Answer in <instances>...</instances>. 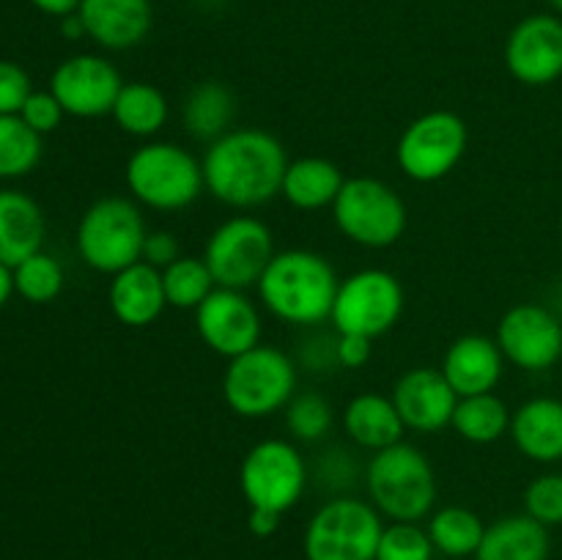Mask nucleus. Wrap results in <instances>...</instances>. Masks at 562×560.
I'll use <instances>...</instances> for the list:
<instances>
[{
	"mask_svg": "<svg viewBox=\"0 0 562 560\" xmlns=\"http://www.w3.org/2000/svg\"><path fill=\"white\" fill-rule=\"evenodd\" d=\"M234 121V93L223 82H201L190 91L184 102V126L198 141L214 143L231 132Z\"/></svg>",
	"mask_w": 562,
	"mask_h": 560,
	"instance_id": "27",
	"label": "nucleus"
},
{
	"mask_svg": "<svg viewBox=\"0 0 562 560\" xmlns=\"http://www.w3.org/2000/svg\"><path fill=\"white\" fill-rule=\"evenodd\" d=\"M305 483V459L289 439H261L247 450L239 467V486L250 508L285 514L300 503Z\"/></svg>",
	"mask_w": 562,
	"mask_h": 560,
	"instance_id": "10",
	"label": "nucleus"
},
{
	"mask_svg": "<svg viewBox=\"0 0 562 560\" xmlns=\"http://www.w3.org/2000/svg\"><path fill=\"white\" fill-rule=\"evenodd\" d=\"M14 291L20 296H25L27 302H53L55 296L64 289V269L47 253H33L31 258H25L22 264H16L14 269Z\"/></svg>",
	"mask_w": 562,
	"mask_h": 560,
	"instance_id": "32",
	"label": "nucleus"
},
{
	"mask_svg": "<svg viewBox=\"0 0 562 560\" xmlns=\"http://www.w3.org/2000/svg\"><path fill=\"white\" fill-rule=\"evenodd\" d=\"M344 428L357 445L373 450V453L404 443L406 432L393 399L382 393L355 395L344 410Z\"/></svg>",
	"mask_w": 562,
	"mask_h": 560,
	"instance_id": "23",
	"label": "nucleus"
},
{
	"mask_svg": "<svg viewBox=\"0 0 562 560\" xmlns=\"http://www.w3.org/2000/svg\"><path fill=\"white\" fill-rule=\"evenodd\" d=\"M11 294H14V272H11V267L0 264V307L9 302Z\"/></svg>",
	"mask_w": 562,
	"mask_h": 560,
	"instance_id": "42",
	"label": "nucleus"
},
{
	"mask_svg": "<svg viewBox=\"0 0 562 560\" xmlns=\"http://www.w3.org/2000/svg\"><path fill=\"white\" fill-rule=\"evenodd\" d=\"M344 173L335 163L324 157H302L289 163L283 176V190L280 195L302 212H318V209L333 206L344 187Z\"/></svg>",
	"mask_w": 562,
	"mask_h": 560,
	"instance_id": "25",
	"label": "nucleus"
},
{
	"mask_svg": "<svg viewBox=\"0 0 562 560\" xmlns=\"http://www.w3.org/2000/svg\"><path fill=\"white\" fill-rule=\"evenodd\" d=\"M373 340L366 335H338L335 340V360L340 368H362L371 360Z\"/></svg>",
	"mask_w": 562,
	"mask_h": 560,
	"instance_id": "39",
	"label": "nucleus"
},
{
	"mask_svg": "<svg viewBox=\"0 0 562 560\" xmlns=\"http://www.w3.org/2000/svg\"><path fill=\"white\" fill-rule=\"evenodd\" d=\"M393 404L398 410L401 421L412 432L431 434L453 423L459 395L445 379L442 368H412L398 379L393 390Z\"/></svg>",
	"mask_w": 562,
	"mask_h": 560,
	"instance_id": "17",
	"label": "nucleus"
},
{
	"mask_svg": "<svg viewBox=\"0 0 562 560\" xmlns=\"http://www.w3.org/2000/svg\"><path fill=\"white\" fill-rule=\"evenodd\" d=\"M404 313V285L387 269H360L340 280L333 316L338 335H366L376 340L390 333Z\"/></svg>",
	"mask_w": 562,
	"mask_h": 560,
	"instance_id": "9",
	"label": "nucleus"
},
{
	"mask_svg": "<svg viewBox=\"0 0 562 560\" xmlns=\"http://www.w3.org/2000/svg\"><path fill=\"white\" fill-rule=\"evenodd\" d=\"M510 437L532 461L552 464L562 459V401L530 399L510 415Z\"/></svg>",
	"mask_w": 562,
	"mask_h": 560,
	"instance_id": "21",
	"label": "nucleus"
},
{
	"mask_svg": "<svg viewBox=\"0 0 562 560\" xmlns=\"http://www.w3.org/2000/svg\"><path fill=\"white\" fill-rule=\"evenodd\" d=\"M121 86L124 80L119 69L102 55L88 53L66 58L49 80V91L55 93L64 113L77 119H99L113 113Z\"/></svg>",
	"mask_w": 562,
	"mask_h": 560,
	"instance_id": "15",
	"label": "nucleus"
},
{
	"mask_svg": "<svg viewBox=\"0 0 562 560\" xmlns=\"http://www.w3.org/2000/svg\"><path fill=\"white\" fill-rule=\"evenodd\" d=\"M195 329L214 355L234 360L261 344V313L245 291L217 285L195 307Z\"/></svg>",
	"mask_w": 562,
	"mask_h": 560,
	"instance_id": "13",
	"label": "nucleus"
},
{
	"mask_svg": "<svg viewBox=\"0 0 562 560\" xmlns=\"http://www.w3.org/2000/svg\"><path fill=\"white\" fill-rule=\"evenodd\" d=\"M434 541L417 522H393L384 527L376 547V560H434Z\"/></svg>",
	"mask_w": 562,
	"mask_h": 560,
	"instance_id": "34",
	"label": "nucleus"
},
{
	"mask_svg": "<svg viewBox=\"0 0 562 560\" xmlns=\"http://www.w3.org/2000/svg\"><path fill=\"white\" fill-rule=\"evenodd\" d=\"M470 132L461 115L450 110H431L412 121L398 137L395 159L409 179L420 184L445 179L464 159Z\"/></svg>",
	"mask_w": 562,
	"mask_h": 560,
	"instance_id": "12",
	"label": "nucleus"
},
{
	"mask_svg": "<svg viewBox=\"0 0 562 560\" xmlns=\"http://www.w3.org/2000/svg\"><path fill=\"white\" fill-rule=\"evenodd\" d=\"M560 231H562V220H560Z\"/></svg>",
	"mask_w": 562,
	"mask_h": 560,
	"instance_id": "45",
	"label": "nucleus"
},
{
	"mask_svg": "<svg viewBox=\"0 0 562 560\" xmlns=\"http://www.w3.org/2000/svg\"><path fill=\"white\" fill-rule=\"evenodd\" d=\"M108 302L113 316L126 327H148L162 316L168 296H165L162 272L146 261H137L132 267L113 275L108 291Z\"/></svg>",
	"mask_w": 562,
	"mask_h": 560,
	"instance_id": "20",
	"label": "nucleus"
},
{
	"mask_svg": "<svg viewBox=\"0 0 562 560\" xmlns=\"http://www.w3.org/2000/svg\"><path fill=\"white\" fill-rule=\"evenodd\" d=\"M162 285L168 305L179 307V311H195L217 289L212 269L206 267L203 258L195 256H179L170 267H165Z\"/></svg>",
	"mask_w": 562,
	"mask_h": 560,
	"instance_id": "30",
	"label": "nucleus"
},
{
	"mask_svg": "<svg viewBox=\"0 0 562 560\" xmlns=\"http://www.w3.org/2000/svg\"><path fill=\"white\" fill-rule=\"evenodd\" d=\"M201 165L206 190L217 201L234 209H256L280 195L289 154L269 132L241 126L209 143Z\"/></svg>",
	"mask_w": 562,
	"mask_h": 560,
	"instance_id": "1",
	"label": "nucleus"
},
{
	"mask_svg": "<svg viewBox=\"0 0 562 560\" xmlns=\"http://www.w3.org/2000/svg\"><path fill=\"white\" fill-rule=\"evenodd\" d=\"M505 357L497 340L486 335H461L448 346L442 360V373L459 399L467 395L494 393L503 379Z\"/></svg>",
	"mask_w": 562,
	"mask_h": 560,
	"instance_id": "19",
	"label": "nucleus"
},
{
	"mask_svg": "<svg viewBox=\"0 0 562 560\" xmlns=\"http://www.w3.org/2000/svg\"><path fill=\"white\" fill-rule=\"evenodd\" d=\"M146 220L130 198H99L77 225V250L91 269L115 275L143 258Z\"/></svg>",
	"mask_w": 562,
	"mask_h": 560,
	"instance_id": "5",
	"label": "nucleus"
},
{
	"mask_svg": "<svg viewBox=\"0 0 562 560\" xmlns=\"http://www.w3.org/2000/svg\"><path fill=\"white\" fill-rule=\"evenodd\" d=\"M126 187L132 198L157 212H179L198 201L206 181L203 165L184 146L151 141L126 163Z\"/></svg>",
	"mask_w": 562,
	"mask_h": 560,
	"instance_id": "4",
	"label": "nucleus"
},
{
	"mask_svg": "<svg viewBox=\"0 0 562 560\" xmlns=\"http://www.w3.org/2000/svg\"><path fill=\"white\" fill-rule=\"evenodd\" d=\"M64 115V108H60V102L55 99L53 91H33L20 110V119L25 121L33 132H38V135H47V132L58 130Z\"/></svg>",
	"mask_w": 562,
	"mask_h": 560,
	"instance_id": "36",
	"label": "nucleus"
},
{
	"mask_svg": "<svg viewBox=\"0 0 562 560\" xmlns=\"http://www.w3.org/2000/svg\"><path fill=\"white\" fill-rule=\"evenodd\" d=\"M338 275L333 264L313 250L274 253L272 264L258 280V294L263 307L280 322L322 324L333 316Z\"/></svg>",
	"mask_w": 562,
	"mask_h": 560,
	"instance_id": "2",
	"label": "nucleus"
},
{
	"mask_svg": "<svg viewBox=\"0 0 562 560\" xmlns=\"http://www.w3.org/2000/svg\"><path fill=\"white\" fill-rule=\"evenodd\" d=\"M486 525L475 511L464 508V505H448L439 508L428 522V536H431L434 549L448 558H467L475 555L483 541Z\"/></svg>",
	"mask_w": 562,
	"mask_h": 560,
	"instance_id": "29",
	"label": "nucleus"
},
{
	"mask_svg": "<svg viewBox=\"0 0 562 560\" xmlns=\"http://www.w3.org/2000/svg\"><path fill=\"white\" fill-rule=\"evenodd\" d=\"M33 5H36L42 14H49V16H69V14H77V9H80V0H31Z\"/></svg>",
	"mask_w": 562,
	"mask_h": 560,
	"instance_id": "41",
	"label": "nucleus"
},
{
	"mask_svg": "<svg viewBox=\"0 0 562 560\" xmlns=\"http://www.w3.org/2000/svg\"><path fill=\"white\" fill-rule=\"evenodd\" d=\"M179 256V242H176L173 234H168V231H148L140 261L151 264V267H157L159 272H162V269L170 267Z\"/></svg>",
	"mask_w": 562,
	"mask_h": 560,
	"instance_id": "38",
	"label": "nucleus"
},
{
	"mask_svg": "<svg viewBox=\"0 0 562 560\" xmlns=\"http://www.w3.org/2000/svg\"><path fill=\"white\" fill-rule=\"evenodd\" d=\"M333 217L349 242L371 250L395 245L406 231V203L382 179H346L333 203Z\"/></svg>",
	"mask_w": 562,
	"mask_h": 560,
	"instance_id": "7",
	"label": "nucleus"
},
{
	"mask_svg": "<svg viewBox=\"0 0 562 560\" xmlns=\"http://www.w3.org/2000/svg\"><path fill=\"white\" fill-rule=\"evenodd\" d=\"M272 258V231L267 223H261L258 217H247V214L217 225L203 250V261L212 269L214 283L239 291L258 285Z\"/></svg>",
	"mask_w": 562,
	"mask_h": 560,
	"instance_id": "11",
	"label": "nucleus"
},
{
	"mask_svg": "<svg viewBox=\"0 0 562 560\" xmlns=\"http://www.w3.org/2000/svg\"><path fill=\"white\" fill-rule=\"evenodd\" d=\"M60 33H64L66 38H80V36H86V27H82L80 16L69 14L60 20Z\"/></svg>",
	"mask_w": 562,
	"mask_h": 560,
	"instance_id": "43",
	"label": "nucleus"
},
{
	"mask_svg": "<svg viewBox=\"0 0 562 560\" xmlns=\"http://www.w3.org/2000/svg\"><path fill=\"white\" fill-rule=\"evenodd\" d=\"M549 3H552V9L558 11V14H562V0H549Z\"/></svg>",
	"mask_w": 562,
	"mask_h": 560,
	"instance_id": "44",
	"label": "nucleus"
},
{
	"mask_svg": "<svg viewBox=\"0 0 562 560\" xmlns=\"http://www.w3.org/2000/svg\"><path fill=\"white\" fill-rule=\"evenodd\" d=\"M366 486L373 508L393 522H420L437 503V472L415 445H390L368 461Z\"/></svg>",
	"mask_w": 562,
	"mask_h": 560,
	"instance_id": "3",
	"label": "nucleus"
},
{
	"mask_svg": "<svg viewBox=\"0 0 562 560\" xmlns=\"http://www.w3.org/2000/svg\"><path fill=\"white\" fill-rule=\"evenodd\" d=\"M549 530L530 514L497 519L486 527L475 560H547Z\"/></svg>",
	"mask_w": 562,
	"mask_h": 560,
	"instance_id": "24",
	"label": "nucleus"
},
{
	"mask_svg": "<svg viewBox=\"0 0 562 560\" xmlns=\"http://www.w3.org/2000/svg\"><path fill=\"white\" fill-rule=\"evenodd\" d=\"M497 346L503 357L525 371H547L562 357V324L549 307L521 302L497 324Z\"/></svg>",
	"mask_w": 562,
	"mask_h": 560,
	"instance_id": "14",
	"label": "nucleus"
},
{
	"mask_svg": "<svg viewBox=\"0 0 562 560\" xmlns=\"http://www.w3.org/2000/svg\"><path fill=\"white\" fill-rule=\"evenodd\" d=\"M525 508L541 525H562V472L536 478L525 492Z\"/></svg>",
	"mask_w": 562,
	"mask_h": 560,
	"instance_id": "35",
	"label": "nucleus"
},
{
	"mask_svg": "<svg viewBox=\"0 0 562 560\" xmlns=\"http://www.w3.org/2000/svg\"><path fill=\"white\" fill-rule=\"evenodd\" d=\"M285 426L300 443H318L333 428V406L322 393H294L285 404Z\"/></svg>",
	"mask_w": 562,
	"mask_h": 560,
	"instance_id": "33",
	"label": "nucleus"
},
{
	"mask_svg": "<svg viewBox=\"0 0 562 560\" xmlns=\"http://www.w3.org/2000/svg\"><path fill=\"white\" fill-rule=\"evenodd\" d=\"M382 530L373 503L335 497L311 516L302 547L307 560H376Z\"/></svg>",
	"mask_w": 562,
	"mask_h": 560,
	"instance_id": "8",
	"label": "nucleus"
},
{
	"mask_svg": "<svg viewBox=\"0 0 562 560\" xmlns=\"http://www.w3.org/2000/svg\"><path fill=\"white\" fill-rule=\"evenodd\" d=\"M44 214L33 198L16 190H0V264L14 269L42 250Z\"/></svg>",
	"mask_w": 562,
	"mask_h": 560,
	"instance_id": "22",
	"label": "nucleus"
},
{
	"mask_svg": "<svg viewBox=\"0 0 562 560\" xmlns=\"http://www.w3.org/2000/svg\"><path fill=\"white\" fill-rule=\"evenodd\" d=\"M450 426L467 443L492 445L510 428V410L497 393H481L459 399Z\"/></svg>",
	"mask_w": 562,
	"mask_h": 560,
	"instance_id": "28",
	"label": "nucleus"
},
{
	"mask_svg": "<svg viewBox=\"0 0 562 560\" xmlns=\"http://www.w3.org/2000/svg\"><path fill=\"white\" fill-rule=\"evenodd\" d=\"M110 115L126 135L154 137L168 121V99L151 82H124Z\"/></svg>",
	"mask_w": 562,
	"mask_h": 560,
	"instance_id": "26",
	"label": "nucleus"
},
{
	"mask_svg": "<svg viewBox=\"0 0 562 560\" xmlns=\"http://www.w3.org/2000/svg\"><path fill=\"white\" fill-rule=\"evenodd\" d=\"M77 16L86 36L104 49H132L148 36L154 22L151 0H80Z\"/></svg>",
	"mask_w": 562,
	"mask_h": 560,
	"instance_id": "18",
	"label": "nucleus"
},
{
	"mask_svg": "<svg viewBox=\"0 0 562 560\" xmlns=\"http://www.w3.org/2000/svg\"><path fill=\"white\" fill-rule=\"evenodd\" d=\"M31 93L27 71L14 60H0V115H20Z\"/></svg>",
	"mask_w": 562,
	"mask_h": 560,
	"instance_id": "37",
	"label": "nucleus"
},
{
	"mask_svg": "<svg viewBox=\"0 0 562 560\" xmlns=\"http://www.w3.org/2000/svg\"><path fill=\"white\" fill-rule=\"evenodd\" d=\"M42 159V135L20 115H0V179L31 173Z\"/></svg>",
	"mask_w": 562,
	"mask_h": 560,
	"instance_id": "31",
	"label": "nucleus"
},
{
	"mask_svg": "<svg viewBox=\"0 0 562 560\" xmlns=\"http://www.w3.org/2000/svg\"><path fill=\"white\" fill-rule=\"evenodd\" d=\"M505 66L510 77L530 88L552 86L562 77V20L554 14H530L516 22L505 42Z\"/></svg>",
	"mask_w": 562,
	"mask_h": 560,
	"instance_id": "16",
	"label": "nucleus"
},
{
	"mask_svg": "<svg viewBox=\"0 0 562 560\" xmlns=\"http://www.w3.org/2000/svg\"><path fill=\"white\" fill-rule=\"evenodd\" d=\"M296 393V366L274 346H252L245 355L228 360L223 377V395L231 412L239 417H269L285 410Z\"/></svg>",
	"mask_w": 562,
	"mask_h": 560,
	"instance_id": "6",
	"label": "nucleus"
},
{
	"mask_svg": "<svg viewBox=\"0 0 562 560\" xmlns=\"http://www.w3.org/2000/svg\"><path fill=\"white\" fill-rule=\"evenodd\" d=\"M280 519L283 514L267 508H250V516H247V525H250V533L258 538H269L272 533H278Z\"/></svg>",
	"mask_w": 562,
	"mask_h": 560,
	"instance_id": "40",
	"label": "nucleus"
}]
</instances>
